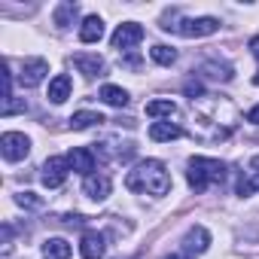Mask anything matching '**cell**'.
Masks as SVG:
<instances>
[{"mask_svg": "<svg viewBox=\"0 0 259 259\" xmlns=\"http://www.w3.org/2000/svg\"><path fill=\"white\" fill-rule=\"evenodd\" d=\"M125 186L132 189V192L168 195V189H171V174H168L165 162H159V159H147V162H141L132 174H128Z\"/></svg>", "mask_w": 259, "mask_h": 259, "instance_id": "6da1fadb", "label": "cell"}, {"mask_svg": "<svg viewBox=\"0 0 259 259\" xmlns=\"http://www.w3.org/2000/svg\"><path fill=\"white\" fill-rule=\"evenodd\" d=\"M186 180L195 192H204L210 183H223L226 180V165L220 159H207V156H195L189 159V171Z\"/></svg>", "mask_w": 259, "mask_h": 259, "instance_id": "7a4b0ae2", "label": "cell"}, {"mask_svg": "<svg viewBox=\"0 0 259 259\" xmlns=\"http://www.w3.org/2000/svg\"><path fill=\"white\" fill-rule=\"evenodd\" d=\"M165 31H177L180 37H210L220 31V22L213 16H201V19H183L180 25H171Z\"/></svg>", "mask_w": 259, "mask_h": 259, "instance_id": "3957f363", "label": "cell"}, {"mask_svg": "<svg viewBox=\"0 0 259 259\" xmlns=\"http://www.w3.org/2000/svg\"><path fill=\"white\" fill-rule=\"evenodd\" d=\"M0 153H4L7 162H22V159L31 153L28 135H22V132H7L4 138H0Z\"/></svg>", "mask_w": 259, "mask_h": 259, "instance_id": "277c9868", "label": "cell"}, {"mask_svg": "<svg viewBox=\"0 0 259 259\" xmlns=\"http://www.w3.org/2000/svg\"><path fill=\"white\" fill-rule=\"evenodd\" d=\"M144 40V28L138 25V22H125V25H119L116 28V34H113V49H119V52H125V49H132V46H138Z\"/></svg>", "mask_w": 259, "mask_h": 259, "instance_id": "5b68a950", "label": "cell"}, {"mask_svg": "<svg viewBox=\"0 0 259 259\" xmlns=\"http://www.w3.org/2000/svg\"><path fill=\"white\" fill-rule=\"evenodd\" d=\"M67 171H70V165H67L64 156H52V159H46V165H43V186L58 189V186L67 180Z\"/></svg>", "mask_w": 259, "mask_h": 259, "instance_id": "8992f818", "label": "cell"}, {"mask_svg": "<svg viewBox=\"0 0 259 259\" xmlns=\"http://www.w3.org/2000/svg\"><path fill=\"white\" fill-rule=\"evenodd\" d=\"M46 73H49V61L46 58H28L22 73H19V79H22L25 89H34V85H40L46 79Z\"/></svg>", "mask_w": 259, "mask_h": 259, "instance_id": "52a82bcc", "label": "cell"}, {"mask_svg": "<svg viewBox=\"0 0 259 259\" xmlns=\"http://www.w3.org/2000/svg\"><path fill=\"white\" fill-rule=\"evenodd\" d=\"M110 189H113V180H110L104 171L89 174V177H85V183H82V192H85L92 201H104V198L110 195Z\"/></svg>", "mask_w": 259, "mask_h": 259, "instance_id": "ba28073f", "label": "cell"}, {"mask_svg": "<svg viewBox=\"0 0 259 259\" xmlns=\"http://www.w3.org/2000/svg\"><path fill=\"white\" fill-rule=\"evenodd\" d=\"M207 247H210V232H207L204 226H192V229L186 232V238H183V253L198 256V253H204Z\"/></svg>", "mask_w": 259, "mask_h": 259, "instance_id": "9c48e42d", "label": "cell"}, {"mask_svg": "<svg viewBox=\"0 0 259 259\" xmlns=\"http://www.w3.org/2000/svg\"><path fill=\"white\" fill-rule=\"evenodd\" d=\"M67 165H70V171H79L89 177V174H95V153L85 147H73L67 153Z\"/></svg>", "mask_w": 259, "mask_h": 259, "instance_id": "30bf717a", "label": "cell"}, {"mask_svg": "<svg viewBox=\"0 0 259 259\" xmlns=\"http://www.w3.org/2000/svg\"><path fill=\"white\" fill-rule=\"evenodd\" d=\"M104 235L101 232H85L82 235V241H79V253H82V259H101L104 256Z\"/></svg>", "mask_w": 259, "mask_h": 259, "instance_id": "8fae6325", "label": "cell"}, {"mask_svg": "<svg viewBox=\"0 0 259 259\" xmlns=\"http://www.w3.org/2000/svg\"><path fill=\"white\" fill-rule=\"evenodd\" d=\"M150 138H153L156 144H168V141L183 138V128L174 125V122H153V125H150Z\"/></svg>", "mask_w": 259, "mask_h": 259, "instance_id": "7c38bea8", "label": "cell"}, {"mask_svg": "<svg viewBox=\"0 0 259 259\" xmlns=\"http://www.w3.org/2000/svg\"><path fill=\"white\" fill-rule=\"evenodd\" d=\"M70 89H73L70 76H67V73H58V76L49 82V95H46V98H49L52 104H64V101L70 98Z\"/></svg>", "mask_w": 259, "mask_h": 259, "instance_id": "4fadbf2b", "label": "cell"}, {"mask_svg": "<svg viewBox=\"0 0 259 259\" xmlns=\"http://www.w3.org/2000/svg\"><path fill=\"white\" fill-rule=\"evenodd\" d=\"M73 64H76V70L85 73V76H98V73L104 70V58H101V55H85V52H79V55H73Z\"/></svg>", "mask_w": 259, "mask_h": 259, "instance_id": "5bb4252c", "label": "cell"}, {"mask_svg": "<svg viewBox=\"0 0 259 259\" xmlns=\"http://www.w3.org/2000/svg\"><path fill=\"white\" fill-rule=\"evenodd\" d=\"M104 37V22H101V16H89L85 22H82V28H79V40L82 43H98Z\"/></svg>", "mask_w": 259, "mask_h": 259, "instance_id": "9a60e30c", "label": "cell"}, {"mask_svg": "<svg viewBox=\"0 0 259 259\" xmlns=\"http://www.w3.org/2000/svg\"><path fill=\"white\" fill-rule=\"evenodd\" d=\"M43 259H70V244L64 238H49L43 244Z\"/></svg>", "mask_w": 259, "mask_h": 259, "instance_id": "2e32d148", "label": "cell"}, {"mask_svg": "<svg viewBox=\"0 0 259 259\" xmlns=\"http://www.w3.org/2000/svg\"><path fill=\"white\" fill-rule=\"evenodd\" d=\"M101 101H104V104H110V107H125L132 98H128V92H125V89H119V85L107 82V85L101 89Z\"/></svg>", "mask_w": 259, "mask_h": 259, "instance_id": "e0dca14e", "label": "cell"}, {"mask_svg": "<svg viewBox=\"0 0 259 259\" xmlns=\"http://www.w3.org/2000/svg\"><path fill=\"white\" fill-rule=\"evenodd\" d=\"M147 116H153V119H162V116H177V104L171 101V98H159V101H150L147 104Z\"/></svg>", "mask_w": 259, "mask_h": 259, "instance_id": "ac0fdd59", "label": "cell"}, {"mask_svg": "<svg viewBox=\"0 0 259 259\" xmlns=\"http://www.w3.org/2000/svg\"><path fill=\"white\" fill-rule=\"evenodd\" d=\"M101 122H104V116L92 113V110H79V113L70 116V125L76 128V132H79V128H89V125H101Z\"/></svg>", "mask_w": 259, "mask_h": 259, "instance_id": "d6986e66", "label": "cell"}, {"mask_svg": "<svg viewBox=\"0 0 259 259\" xmlns=\"http://www.w3.org/2000/svg\"><path fill=\"white\" fill-rule=\"evenodd\" d=\"M76 13H79V7L76 4H61L58 10H55V25L64 31V28H70L73 25V19H76Z\"/></svg>", "mask_w": 259, "mask_h": 259, "instance_id": "ffe728a7", "label": "cell"}, {"mask_svg": "<svg viewBox=\"0 0 259 259\" xmlns=\"http://www.w3.org/2000/svg\"><path fill=\"white\" fill-rule=\"evenodd\" d=\"M150 55H153V61H156V64H162V67H171V64L177 61V49L162 46V43H159V46H153V49H150Z\"/></svg>", "mask_w": 259, "mask_h": 259, "instance_id": "44dd1931", "label": "cell"}, {"mask_svg": "<svg viewBox=\"0 0 259 259\" xmlns=\"http://www.w3.org/2000/svg\"><path fill=\"white\" fill-rule=\"evenodd\" d=\"M201 70H204V73H207V76H210V79H223V82H229V79H232V76H235V73H232V67H229V64H217V61H207V64H204V67H201Z\"/></svg>", "mask_w": 259, "mask_h": 259, "instance_id": "7402d4cb", "label": "cell"}, {"mask_svg": "<svg viewBox=\"0 0 259 259\" xmlns=\"http://www.w3.org/2000/svg\"><path fill=\"white\" fill-rule=\"evenodd\" d=\"M25 110H28V104H25V101L10 98V101H4V107H0V116H13V113H25Z\"/></svg>", "mask_w": 259, "mask_h": 259, "instance_id": "603a6c76", "label": "cell"}, {"mask_svg": "<svg viewBox=\"0 0 259 259\" xmlns=\"http://www.w3.org/2000/svg\"><path fill=\"white\" fill-rule=\"evenodd\" d=\"M16 201H19L22 207H40V198H34V192H19Z\"/></svg>", "mask_w": 259, "mask_h": 259, "instance_id": "cb8c5ba5", "label": "cell"}, {"mask_svg": "<svg viewBox=\"0 0 259 259\" xmlns=\"http://www.w3.org/2000/svg\"><path fill=\"white\" fill-rule=\"evenodd\" d=\"M235 192H238L241 198H247V195L253 192V183H250V177H241V180H238V186H235Z\"/></svg>", "mask_w": 259, "mask_h": 259, "instance_id": "d4e9b609", "label": "cell"}, {"mask_svg": "<svg viewBox=\"0 0 259 259\" xmlns=\"http://www.w3.org/2000/svg\"><path fill=\"white\" fill-rule=\"evenodd\" d=\"M250 52H253V58L259 61V37H253V40H250ZM253 85H259V73L253 76Z\"/></svg>", "mask_w": 259, "mask_h": 259, "instance_id": "484cf974", "label": "cell"}, {"mask_svg": "<svg viewBox=\"0 0 259 259\" xmlns=\"http://www.w3.org/2000/svg\"><path fill=\"white\" fill-rule=\"evenodd\" d=\"M247 122H253V125H259V104H256V107H253V110L247 113Z\"/></svg>", "mask_w": 259, "mask_h": 259, "instance_id": "4316f807", "label": "cell"}, {"mask_svg": "<svg viewBox=\"0 0 259 259\" xmlns=\"http://www.w3.org/2000/svg\"><path fill=\"white\" fill-rule=\"evenodd\" d=\"M162 259H195V256H189V253L180 250V253H171V256H162Z\"/></svg>", "mask_w": 259, "mask_h": 259, "instance_id": "83f0119b", "label": "cell"}]
</instances>
